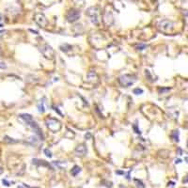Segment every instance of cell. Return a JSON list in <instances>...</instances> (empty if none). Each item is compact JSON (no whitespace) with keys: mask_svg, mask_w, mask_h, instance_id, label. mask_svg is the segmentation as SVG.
<instances>
[{"mask_svg":"<svg viewBox=\"0 0 188 188\" xmlns=\"http://www.w3.org/2000/svg\"><path fill=\"white\" fill-rule=\"evenodd\" d=\"M66 18L68 22L70 23H73V22H76L79 18H80V11L77 10H74V9H71L68 11V13L66 15Z\"/></svg>","mask_w":188,"mask_h":188,"instance_id":"8992f818","label":"cell"},{"mask_svg":"<svg viewBox=\"0 0 188 188\" xmlns=\"http://www.w3.org/2000/svg\"><path fill=\"white\" fill-rule=\"evenodd\" d=\"M104 21L105 23V25H108V26H110L112 25L113 24H114V17H113V15L111 12H106L104 14Z\"/></svg>","mask_w":188,"mask_h":188,"instance_id":"30bf717a","label":"cell"},{"mask_svg":"<svg viewBox=\"0 0 188 188\" xmlns=\"http://www.w3.org/2000/svg\"><path fill=\"white\" fill-rule=\"evenodd\" d=\"M60 49H61V51H63V52H68L71 49V46L69 44H64V45H61V46H60Z\"/></svg>","mask_w":188,"mask_h":188,"instance_id":"5bb4252c","label":"cell"},{"mask_svg":"<svg viewBox=\"0 0 188 188\" xmlns=\"http://www.w3.org/2000/svg\"><path fill=\"white\" fill-rule=\"evenodd\" d=\"M183 183H188V175L184 177V179L183 180Z\"/></svg>","mask_w":188,"mask_h":188,"instance_id":"cb8c5ba5","label":"cell"},{"mask_svg":"<svg viewBox=\"0 0 188 188\" xmlns=\"http://www.w3.org/2000/svg\"><path fill=\"white\" fill-rule=\"evenodd\" d=\"M119 84L122 86H125V88H128L134 84V83L137 81V78H135L134 75H131V74H124L121 75L119 78Z\"/></svg>","mask_w":188,"mask_h":188,"instance_id":"7a4b0ae2","label":"cell"},{"mask_svg":"<svg viewBox=\"0 0 188 188\" xmlns=\"http://www.w3.org/2000/svg\"><path fill=\"white\" fill-rule=\"evenodd\" d=\"M19 119L24 120L26 125H28L29 127H31V129L34 132H35V134L39 135V137L41 138V140H43V139H44V135L43 134V132H41L40 128L37 124V122L33 119L31 115H29V114H20V115H19Z\"/></svg>","mask_w":188,"mask_h":188,"instance_id":"6da1fadb","label":"cell"},{"mask_svg":"<svg viewBox=\"0 0 188 188\" xmlns=\"http://www.w3.org/2000/svg\"><path fill=\"white\" fill-rule=\"evenodd\" d=\"M86 152H88V150H86V147L85 144H79L74 150L75 154H76V155L79 156V157L85 156L86 154Z\"/></svg>","mask_w":188,"mask_h":188,"instance_id":"9c48e42d","label":"cell"},{"mask_svg":"<svg viewBox=\"0 0 188 188\" xmlns=\"http://www.w3.org/2000/svg\"><path fill=\"white\" fill-rule=\"evenodd\" d=\"M44 98L43 100H40L39 105H38V109H39V112L40 113H43L45 111V107H44Z\"/></svg>","mask_w":188,"mask_h":188,"instance_id":"4fadbf2b","label":"cell"},{"mask_svg":"<svg viewBox=\"0 0 188 188\" xmlns=\"http://www.w3.org/2000/svg\"><path fill=\"white\" fill-rule=\"evenodd\" d=\"M44 153H45V155H46L47 157H49V158L52 157V152H51L48 149H45V150H44Z\"/></svg>","mask_w":188,"mask_h":188,"instance_id":"ac0fdd59","label":"cell"},{"mask_svg":"<svg viewBox=\"0 0 188 188\" xmlns=\"http://www.w3.org/2000/svg\"><path fill=\"white\" fill-rule=\"evenodd\" d=\"M134 182L137 183V186H138V187H140V188H143V187H144V184L142 183V182H141V180H134Z\"/></svg>","mask_w":188,"mask_h":188,"instance_id":"d6986e66","label":"cell"},{"mask_svg":"<svg viewBox=\"0 0 188 188\" xmlns=\"http://www.w3.org/2000/svg\"><path fill=\"white\" fill-rule=\"evenodd\" d=\"M80 171H81V167H79L78 165H75V167H73V168L71 170V175L75 177L79 174V172Z\"/></svg>","mask_w":188,"mask_h":188,"instance_id":"7c38bea8","label":"cell"},{"mask_svg":"<svg viewBox=\"0 0 188 188\" xmlns=\"http://www.w3.org/2000/svg\"><path fill=\"white\" fill-rule=\"evenodd\" d=\"M98 79V75L94 71H90L86 74V80L89 82H94Z\"/></svg>","mask_w":188,"mask_h":188,"instance_id":"8fae6325","label":"cell"},{"mask_svg":"<svg viewBox=\"0 0 188 188\" xmlns=\"http://www.w3.org/2000/svg\"><path fill=\"white\" fill-rule=\"evenodd\" d=\"M6 68H7L6 63L3 61H0V69H6Z\"/></svg>","mask_w":188,"mask_h":188,"instance_id":"44dd1931","label":"cell"},{"mask_svg":"<svg viewBox=\"0 0 188 188\" xmlns=\"http://www.w3.org/2000/svg\"><path fill=\"white\" fill-rule=\"evenodd\" d=\"M0 173H2V168L0 167Z\"/></svg>","mask_w":188,"mask_h":188,"instance_id":"f1b7e54d","label":"cell"},{"mask_svg":"<svg viewBox=\"0 0 188 188\" xmlns=\"http://www.w3.org/2000/svg\"><path fill=\"white\" fill-rule=\"evenodd\" d=\"M172 137L174 138V140L176 142H178L179 141V131H174V132H173Z\"/></svg>","mask_w":188,"mask_h":188,"instance_id":"9a60e30c","label":"cell"},{"mask_svg":"<svg viewBox=\"0 0 188 188\" xmlns=\"http://www.w3.org/2000/svg\"><path fill=\"white\" fill-rule=\"evenodd\" d=\"M2 183H3L5 186H10V183L8 182L7 180H2Z\"/></svg>","mask_w":188,"mask_h":188,"instance_id":"7402d4cb","label":"cell"},{"mask_svg":"<svg viewBox=\"0 0 188 188\" xmlns=\"http://www.w3.org/2000/svg\"><path fill=\"white\" fill-rule=\"evenodd\" d=\"M90 137H91V135H90V134H89V133H88V134H86L85 135V137H86V139H89V138H90Z\"/></svg>","mask_w":188,"mask_h":188,"instance_id":"d4e9b609","label":"cell"},{"mask_svg":"<svg viewBox=\"0 0 188 188\" xmlns=\"http://www.w3.org/2000/svg\"><path fill=\"white\" fill-rule=\"evenodd\" d=\"M146 47H147V46H146L145 44H139L138 46H137V50H140V51H141V50H144Z\"/></svg>","mask_w":188,"mask_h":188,"instance_id":"ffe728a7","label":"cell"},{"mask_svg":"<svg viewBox=\"0 0 188 188\" xmlns=\"http://www.w3.org/2000/svg\"><path fill=\"white\" fill-rule=\"evenodd\" d=\"M35 22L37 23L38 25L41 27H45V26L47 25L48 22H47V19L45 18V16L43 14V13H37L35 14Z\"/></svg>","mask_w":188,"mask_h":188,"instance_id":"ba28073f","label":"cell"},{"mask_svg":"<svg viewBox=\"0 0 188 188\" xmlns=\"http://www.w3.org/2000/svg\"><path fill=\"white\" fill-rule=\"evenodd\" d=\"M4 141L7 142V143H16L17 142L16 140H14L13 138H10L9 137H4Z\"/></svg>","mask_w":188,"mask_h":188,"instance_id":"2e32d148","label":"cell"},{"mask_svg":"<svg viewBox=\"0 0 188 188\" xmlns=\"http://www.w3.org/2000/svg\"><path fill=\"white\" fill-rule=\"evenodd\" d=\"M158 26H159V28L162 31L168 32V31H171L173 29V23L169 20H162L159 22Z\"/></svg>","mask_w":188,"mask_h":188,"instance_id":"52a82bcc","label":"cell"},{"mask_svg":"<svg viewBox=\"0 0 188 188\" xmlns=\"http://www.w3.org/2000/svg\"><path fill=\"white\" fill-rule=\"evenodd\" d=\"M86 14L89 15L90 20L93 23L94 25H98L99 24V10H98L97 8L95 7H91L89 9L86 10Z\"/></svg>","mask_w":188,"mask_h":188,"instance_id":"277c9868","label":"cell"},{"mask_svg":"<svg viewBox=\"0 0 188 188\" xmlns=\"http://www.w3.org/2000/svg\"><path fill=\"white\" fill-rule=\"evenodd\" d=\"M175 163H176V164H179V163H180V159H178V160H175Z\"/></svg>","mask_w":188,"mask_h":188,"instance_id":"484cf974","label":"cell"},{"mask_svg":"<svg viewBox=\"0 0 188 188\" xmlns=\"http://www.w3.org/2000/svg\"><path fill=\"white\" fill-rule=\"evenodd\" d=\"M1 20H2V15L0 14V21H1Z\"/></svg>","mask_w":188,"mask_h":188,"instance_id":"83f0119b","label":"cell"},{"mask_svg":"<svg viewBox=\"0 0 188 188\" xmlns=\"http://www.w3.org/2000/svg\"><path fill=\"white\" fill-rule=\"evenodd\" d=\"M134 93L137 94V95L142 94V93H143V89H134Z\"/></svg>","mask_w":188,"mask_h":188,"instance_id":"e0dca14e","label":"cell"},{"mask_svg":"<svg viewBox=\"0 0 188 188\" xmlns=\"http://www.w3.org/2000/svg\"><path fill=\"white\" fill-rule=\"evenodd\" d=\"M40 51L43 54V56L48 59H53L55 56V52L53 50V48L48 44H43V46L40 47Z\"/></svg>","mask_w":188,"mask_h":188,"instance_id":"5b68a950","label":"cell"},{"mask_svg":"<svg viewBox=\"0 0 188 188\" xmlns=\"http://www.w3.org/2000/svg\"><path fill=\"white\" fill-rule=\"evenodd\" d=\"M45 123H46V126H47L48 129L51 130L52 132H54V133H56V132H58L60 129H61V123L56 119L49 118L46 119Z\"/></svg>","mask_w":188,"mask_h":188,"instance_id":"3957f363","label":"cell"},{"mask_svg":"<svg viewBox=\"0 0 188 188\" xmlns=\"http://www.w3.org/2000/svg\"><path fill=\"white\" fill-rule=\"evenodd\" d=\"M187 148H188V140H187Z\"/></svg>","mask_w":188,"mask_h":188,"instance_id":"f546056e","label":"cell"},{"mask_svg":"<svg viewBox=\"0 0 188 188\" xmlns=\"http://www.w3.org/2000/svg\"><path fill=\"white\" fill-rule=\"evenodd\" d=\"M184 160H185V162H187V163H188V157H185V158H184Z\"/></svg>","mask_w":188,"mask_h":188,"instance_id":"4316f807","label":"cell"},{"mask_svg":"<svg viewBox=\"0 0 188 188\" xmlns=\"http://www.w3.org/2000/svg\"><path fill=\"white\" fill-rule=\"evenodd\" d=\"M134 129L135 133H137V134H140V133H141V132H140V130H138V129H137V125H134Z\"/></svg>","mask_w":188,"mask_h":188,"instance_id":"603a6c76","label":"cell"}]
</instances>
